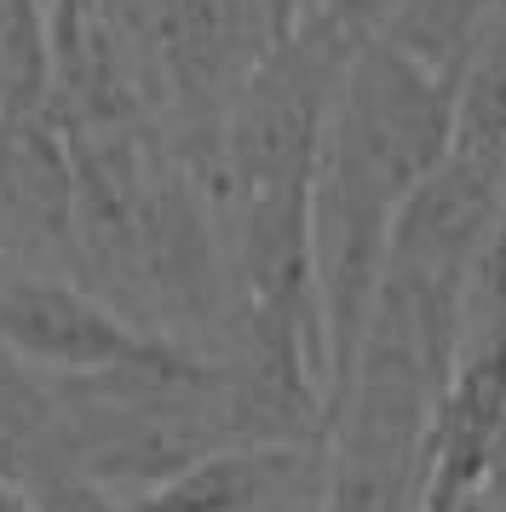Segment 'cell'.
<instances>
[{
  "mask_svg": "<svg viewBox=\"0 0 506 512\" xmlns=\"http://www.w3.org/2000/svg\"><path fill=\"white\" fill-rule=\"evenodd\" d=\"M391 12H397V0H299L294 18H311V24L334 29L340 41H351V47H368L391 24Z\"/></svg>",
  "mask_w": 506,
  "mask_h": 512,
  "instance_id": "52a82bcc",
  "label": "cell"
},
{
  "mask_svg": "<svg viewBox=\"0 0 506 512\" xmlns=\"http://www.w3.org/2000/svg\"><path fill=\"white\" fill-rule=\"evenodd\" d=\"M506 466V323L460 334L455 374L426 432V478L414 512H472Z\"/></svg>",
  "mask_w": 506,
  "mask_h": 512,
  "instance_id": "3957f363",
  "label": "cell"
},
{
  "mask_svg": "<svg viewBox=\"0 0 506 512\" xmlns=\"http://www.w3.org/2000/svg\"><path fill=\"white\" fill-rule=\"evenodd\" d=\"M299 466L288 443H242V449H207L156 489H138L127 512H248L259 495Z\"/></svg>",
  "mask_w": 506,
  "mask_h": 512,
  "instance_id": "277c9868",
  "label": "cell"
},
{
  "mask_svg": "<svg viewBox=\"0 0 506 512\" xmlns=\"http://www.w3.org/2000/svg\"><path fill=\"white\" fill-rule=\"evenodd\" d=\"M501 6L506 0H397L380 41H391L397 52H409L414 64H426L437 75H455L460 58L472 52V41Z\"/></svg>",
  "mask_w": 506,
  "mask_h": 512,
  "instance_id": "8992f818",
  "label": "cell"
},
{
  "mask_svg": "<svg viewBox=\"0 0 506 512\" xmlns=\"http://www.w3.org/2000/svg\"><path fill=\"white\" fill-rule=\"evenodd\" d=\"M52 507H58V512H115L110 501H98L92 489H81V495H75V489H64V495H58Z\"/></svg>",
  "mask_w": 506,
  "mask_h": 512,
  "instance_id": "ba28073f",
  "label": "cell"
},
{
  "mask_svg": "<svg viewBox=\"0 0 506 512\" xmlns=\"http://www.w3.org/2000/svg\"><path fill=\"white\" fill-rule=\"evenodd\" d=\"M0 346L81 380H207L196 351L115 317L87 288L58 277H0Z\"/></svg>",
  "mask_w": 506,
  "mask_h": 512,
  "instance_id": "7a4b0ae2",
  "label": "cell"
},
{
  "mask_svg": "<svg viewBox=\"0 0 506 512\" xmlns=\"http://www.w3.org/2000/svg\"><path fill=\"white\" fill-rule=\"evenodd\" d=\"M265 6H271V24H276V35H282V29L294 24V12H299V0H265Z\"/></svg>",
  "mask_w": 506,
  "mask_h": 512,
  "instance_id": "9c48e42d",
  "label": "cell"
},
{
  "mask_svg": "<svg viewBox=\"0 0 506 512\" xmlns=\"http://www.w3.org/2000/svg\"><path fill=\"white\" fill-rule=\"evenodd\" d=\"M0 512H35V507L23 501L18 489H6V478H0Z\"/></svg>",
  "mask_w": 506,
  "mask_h": 512,
  "instance_id": "30bf717a",
  "label": "cell"
},
{
  "mask_svg": "<svg viewBox=\"0 0 506 512\" xmlns=\"http://www.w3.org/2000/svg\"><path fill=\"white\" fill-rule=\"evenodd\" d=\"M449 81H455V144L506 156V6L483 24Z\"/></svg>",
  "mask_w": 506,
  "mask_h": 512,
  "instance_id": "5b68a950",
  "label": "cell"
},
{
  "mask_svg": "<svg viewBox=\"0 0 506 512\" xmlns=\"http://www.w3.org/2000/svg\"><path fill=\"white\" fill-rule=\"evenodd\" d=\"M455 144V81L414 64L391 41H368L340 81L311 185V248L328 328V403L357 357L380 288L386 242L409 190Z\"/></svg>",
  "mask_w": 506,
  "mask_h": 512,
  "instance_id": "6da1fadb",
  "label": "cell"
}]
</instances>
